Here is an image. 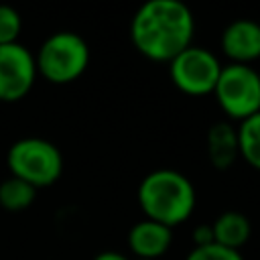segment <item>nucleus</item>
Instances as JSON below:
<instances>
[{
	"instance_id": "obj_1",
	"label": "nucleus",
	"mask_w": 260,
	"mask_h": 260,
	"mask_svg": "<svg viewBox=\"0 0 260 260\" xmlns=\"http://www.w3.org/2000/svg\"><path fill=\"white\" fill-rule=\"evenodd\" d=\"M195 18L181 0H148L132 16L130 39L152 61H171L193 45Z\"/></svg>"
},
{
	"instance_id": "obj_2",
	"label": "nucleus",
	"mask_w": 260,
	"mask_h": 260,
	"mask_svg": "<svg viewBox=\"0 0 260 260\" xmlns=\"http://www.w3.org/2000/svg\"><path fill=\"white\" fill-rule=\"evenodd\" d=\"M195 201V187L189 177L173 169H156L138 185V205L144 217L171 230L191 217Z\"/></svg>"
},
{
	"instance_id": "obj_3",
	"label": "nucleus",
	"mask_w": 260,
	"mask_h": 260,
	"mask_svg": "<svg viewBox=\"0 0 260 260\" xmlns=\"http://www.w3.org/2000/svg\"><path fill=\"white\" fill-rule=\"evenodd\" d=\"M37 71L51 83H71L83 75L89 65V47L85 39L73 30H57L49 35L35 55Z\"/></svg>"
},
{
	"instance_id": "obj_4",
	"label": "nucleus",
	"mask_w": 260,
	"mask_h": 260,
	"mask_svg": "<svg viewBox=\"0 0 260 260\" xmlns=\"http://www.w3.org/2000/svg\"><path fill=\"white\" fill-rule=\"evenodd\" d=\"M6 162L12 177H18L39 187H49L59 181L63 173V156L61 150L39 136H26L16 140L6 154Z\"/></svg>"
},
{
	"instance_id": "obj_5",
	"label": "nucleus",
	"mask_w": 260,
	"mask_h": 260,
	"mask_svg": "<svg viewBox=\"0 0 260 260\" xmlns=\"http://www.w3.org/2000/svg\"><path fill=\"white\" fill-rule=\"evenodd\" d=\"M213 95L232 120L242 122L260 112V73L252 65H223Z\"/></svg>"
},
{
	"instance_id": "obj_6",
	"label": "nucleus",
	"mask_w": 260,
	"mask_h": 260,
	"mask_svg": "<svg viewBox=\"0 0 260 260\" xmlns=\"http://www.w3.org/2000/svg\"><path fill=\"white\" fill-rule=\"evenodd\" d=\"M221 63L213 51L205 47L191 45L169 61V73L173 83L189 95L213 93L217 77L221 73Z\"/></svg>"
},
{
	"instance_id": "obj_7",
	"label": "nucleus",
	"mask_w": 260,
	"mask_h": 260,
	"mask_svg": "<svg viewBox=\"0 0 260 260\" xmlns=\"http://www.w3.org/2000/svg\"><path fill=\"white\" fill-rule=\"evenodd\" d=\"M35 55L20 43L0 45V102L22 100L37 79Z\"/></svg>"
},
{
	"instance_id": "obj_8",
	"label": "nucleus",
	"mask_w": 260,
	"mask_h": 260,
	"mask_svg": "<svg viewBox=\"0 0 260 260\" xmlns=\"http://www.w3.org/2000/svg\"><path fill=\"white\" fill-rule=\"evenodd\" d=\"M221 49L232 63L250 65L260 57V22L238 18L221 32Z\"/></svg>"
},
{
	"instance_id": "obj_9",
	"label": "nucleus",
	"mask_w": 260,
	"mask_h": 260,
	"mask_svg": "<svg viewBox=\"0 0 260 260\" xmlns=\"http://www.w3.org/2000/svg\"><path fill=\"white\" fill-rule=\"evenodd\" d=\"M173 242V230L156 223L152 219L136 221L128 232V246L138 260H156L160 258Z\"/></svg>"
},
{
	"instance_id": "obj_10",
	"label": "nucleus",
	"mask_w": 260,
	"mask_h": 260,
	"mask_svg": "<svg viewBox=\"0 0 260 260\" xmlns=\"http://www.w3.org/2000/svg\"><path fill=\"white\" fill-rule=\"evenodd\" d=\"M207 156L215 169H230L240 156L238 128H234L230 122H215L207 130Z\"/></svg>"
},
{
	"instance_id": "obj_11",
	"label": "nucleus",
	"mask_w": 260,
	"mask_h": 260,
	"mask_svg": "<svg viewBox=\"0 0 260 260\" xmlns=\"http://www.w3.org/2000/svg\"><path fill=\"white\" fill-rule=\"evenodd\" d=\"M211 230H213L215 244L232 248V250H240L250 240L252 223L242 211L230 209L215 217V221L211 223Z\"/></svg>"
},
{
	"instance_id": "obj_12",
	"label": "nucleus",
	"mask_w": 260,
	"mask_h": 260,
	"mask_svg": "<svg viewBox=\"0 0 260 260\" xmlns=\"http://www.w3.org/2000/svg\"><path fill=\"white\" fill-rule=\"evenodd\" d=\"M37 189L18 177H6L0 183V205L6 211H24L32 205Z\"/></svg>"
},
{
	"instance_id": "obj_13",
	"label": "nucleus",
	"mask_w": 260,
	"mask_h": 260,
	"mask_svg": "<svg viewBox=\"0 0 260 260\" xmlns=\"http://www.w3.org/2000/svg\"><path fill=\"white\" fill-rule=\"evenodd\" d=\"M238 146H240V156L250 167L260 171V112L240 122Z\"/></svg>"
},
{
	"instance_id": "obj_14",
	"label": "nucleus",
	"mask_w": 260,
	"mask_h": 260,
	"mask_svg": "<svg viewBox=\"0 0 260 260\" xmlns=\"http://www.w3.org/2000/svg\"><path fill=\"white\" fill-rule=\"evenodd\" d=\"M22 30V18L16 8L8 4H0V45L18 43V35Z\"/></svg>"
},
{
	"instance_id": "obj_15",
	"label": "nucleus",
	"mask_w": 260,
	"mask_h": 260,
	"mask_svg": "<svg viewBox=\"0 0 260 260\" xmlns=\"http://www.w3.org/2000/svg\"><path fill=\"white\" fill-rule=\"evenodd\" d=\"M185 260H244L240 250H232L219 244H207V246H193V250L187 254Z\"/></svg>"
},
{
	"instance_id": "obj_16",
	"label": "nucleus",
	"mask_w": 260,
	"mask_h": 260,
	"mask_svg": "<svg viewBox=\"0 0 260 260\" xmlns=\"http://www.w3.org/2000/svg\"><path fill=\"white\" fill-rule=\"evenodd\" d=\"M193 244H195V246H207V244H215L211 223H201V225H197V228L193 230Z\"/></svg>"
},
{
	"instance_id": "obj_17",
	"label": "nucleus",
	"mask_w": 260,
	"mask_h": 260,
	"mask_svg": "<svg viewBox=\"0 0 260 260\" xmlns=\"http://www.w3.org/2000/svg\"><path fill=\"white\" fill-rule=\"evenodd\" d=\"M93 260H130L128 256L116 252V250H106V252H100L93 256Z\"/></svg>"
}]
</instances>
